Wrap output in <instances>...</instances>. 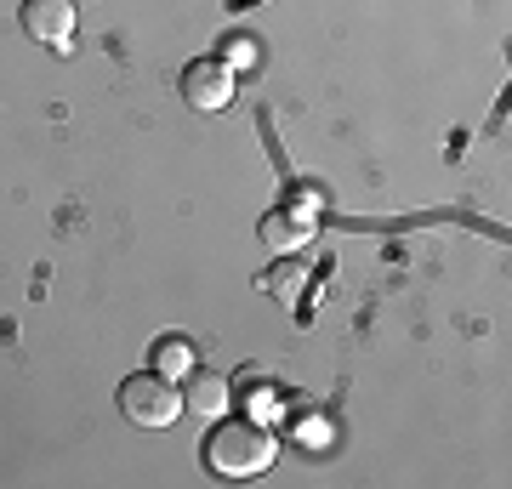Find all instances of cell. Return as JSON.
I'll return each mask as SVG.
<instances>
[{
    "label": "cell",
    "mask_w": 512,
    "mask_h": 489,
    "mask_svg": "<svg viewBox=\"0 0 512 489\" xmlns=\"http://www.w3.org/2000/svg\"><path fill=\"white\" fill-rule=\"evenodd\" d=\"M274 455H279L274 433L256 416H217V427L205 438V467L217 478H256V472L274 467Z\"/></svg>",
    "instance_id": "6da1fadb"
},
{
    "label": "cell",
    "mask_w": 512,
    "mask_h": 489,
    "mask_svg": "<svg viewBox=\"0 0 512 489\" xmlns=\"http://www.w3.org/2000/svg\"><path fill=\"white\" fill-rule=\"evenodd\" d=\"M120 410H126L137 427H171V421L183 416V393L171 387V376L143 370V376L120 381Z\"/></svg>",
    "instance_id": "7a4b0ae2"
},
{
    "label": "cell",
    "mask_w": 512,
    "mask_h": 489,
    "mask_svg": "<svg viewBox=\"0 0 512 489\" xmlns=\"http://www.w3.org/2000/svg\"><path fill=\"white\" fill-rule=\"evenodd\" d=\"M183 97H188V109L222 114L234 103V69H228L222 57H194L183 69Z\"/></svg>",
    "instance_id": "3957f363"
},
{
    "label": "cell",
    "mask_w": 512,
    "mask_h": 489,
    "mask_svg": "<svg viewBox=\"0 0 512 489\" xmlns=\"http://www.w3.org/2000/svg\"><path fill=\"white\" fill-rule=\"evenodd\" d=\"M23 35L40 40V46H69L74 40V0H23Z\"/></svg>",
    "instance_id": "277c9868"
},
{
    "label": "cell",
    "mask_w": 512,
    "mask_h": 489,
    "mask_svg": "<svg viewBox=\"0 0 512 489\" xmlns=\"http://www.w3.org/2000/svg\"><path fill=\"white\" fill-rule=\"evenodd\" d=\"M183 410H194V416H228L234 410V381L222 376V370L194 364L183 376Z\"/></svg>",
    "instance_id": "5b68a950"
},
{
    "label": "cell",
    "mask_w": 512,
    "mask_h": 489,
    "mask_svg": "<svg viewBox=\"0 0 512 489\" xmlns=\"http://www.w3.org/2000/svg\"><path fill=\"white\" fill-rule=\"evenodd\" d=\"M194 364H200V353H194L188 336H165V342L154 347V370H160V376H188Z\"/></svg>",
    "instance_id": "8992f818"
},
{
    "label": "cell",
    "mask_w": 512,
    "mask_h": 489,
    "mask_svg": "<svg viewBox=\"0 0 512 489\" xmlns=\"http://www.w3.org/2000/svg\"><path fill=\"white\" fill-rule=\"evenodd\" d=\"M222 63H228V69H256V40L251 35L222 40Z\"/></svg>",
    "instance_id": "52a82bcc"
},
{
    "label": "cell",
    "mask_w": 512,
    "mask_h": 489,
    "mask_svg": "<svg viewBox=\"0 0 512 489\" xmlns=\"http://www.w3.org/2000/svg\"><path fill=\"white\" fill-rule=\"evenodd\" d=\"M268 239H279V245H291V239H302V228H296V222H285V217H268Z\"/></svg>",
    "instance_id": "ba28073f"
}]
</instances>
